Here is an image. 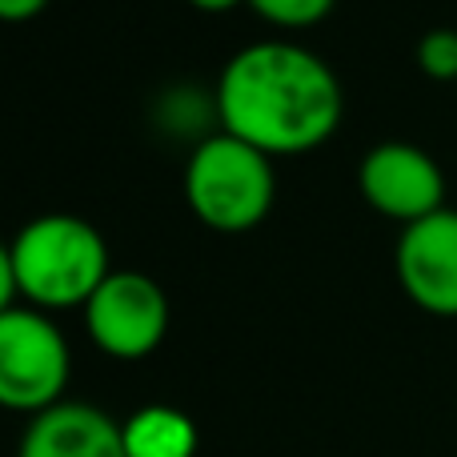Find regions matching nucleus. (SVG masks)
Instances as JSON below:
<instances>
[{"label":"nucleus","mask_w":457,"mask_h":457,"mask_svg":"<svg viewBox=\"0 0 457 457\" xmlns=\"http://www.w3.org/2000/svg\"><path fill=\"white\" fill-rule=\"evenodd\" d=\"M273 161L257 145L217 133L193 149L185 165V197L209 228L241 233L273 209Z\"/></svg>","instance_id":"nucleus-3"},{"label":"nucleus","mask_w":457,"mask_h":457,"mask_svg":"<svg viewBox=\"0 0 457 457\" xmlns=\"http://www.w3.org/2000/svg\"><path fill=\"white\" fill-rule=\"evenodd\" d=\"M397 281L426 313L457 317V209H437L397 237Z\"/></svg>","instance_id":"nucleus-7"},{"label":"nucleus","mask_w":457,"mask_h":457,"mask_svg":"<svg viewBox=\"0 0 457 457\" xmlns=\"http://www.w3.org/2000/svg\"><path fill=\"white\" fill-rule=\"evenodd\" d=\"M69 386L64 333L37 309L0 313V405L16 413H45Z\"/></svg>","instance_id":"nucleus-4"},{"label":"nucleus","mask_w":457,"mask_h":457,"mask_svg":"<svg viewBox=\"0 0 457 457\" xmlns=\"http://www.w3.org/2000/svg\"><path fill=\"white\" fill-rule=\"evenodd\" d=\"M197 8H209V12H225V8H233V4H241V0H193Z\"/></svg>","instance_id":"nucleus-14"},{"label":"nucleus","mask_w":457,"mask_h":457,"mask_svg":"<svg viewBox=\"0 0 457 457\" xmlns=\"http://www.w3.org/2000/svg\"><path fill=\"white\" fill-rule=\"evenodd\" d=\"M217 109L225 133L273 157L329 141L345 112V93L337 72L317 53L289 40H257L228 56Z\"/></svg>","instance_id":"nucleus-1"},{"label":"nucleus","mask_w":457,"mask_h":457,"mask_svg":"<svg viewBox=\"0 0 457 457\" xmlns=\"http://www.w3.org/2000/svg\"><path fill=\"white\" fill-rule=\"evenodd\" d=\"M85 325L101 353L137 361L165 341L169 297L149 273L112 269L101 281V289L85 301Z\"/></svg>","instance_id":"nucleus-5"},{"label":"nucleus","mask_w":457,"mask_h":457,"mask_svg":"<svg viewBox=\"0 0 457 457\" xmlns=\"http://www.w3.org/2000/svg\"><path fill=\"white\" fill-rule=\"evenodd\" d=\"M16 457H129L125 434L104 410L85 402H56L37 413Z\"/></svg>","instance_id":"nucleus-8"},{"label":"nucleus","mask_w":457,"mask_h":457,"mask_svg":"<svg viewBox=\"0 0 457 457\" xmlns=\"http://www.w3.org/2000/svg\"><path fill=\"white\" fill-rule=\"evenodd\" d=\"M365 201L378 213L413 225L421 217L445 209V173L421 145L410 141H381L361 157L357 169Z\"/></svg>","instance_id":"nucleus-6"},{"label":"nucleus","mask_w":457,"mask_h":457,"mask_svg":"<svg viewBox=\"0 0 457 457\" xmlns=\"http://www.w3.org/2000/svg\"><path fill=\"white\" fill-rule=\"evenodd\" d=\"M418 64L434 80H457V29H429L418 45Z\"/></svg>","instance_id":"nucleus-10"},{"label":"nucleus","mask_w":457,"mask_h":457,"mask_svg":"<svg viewBox=\"0 0 457 457\" xmlns=\"http://www.w3.org/2000/svg\"><path fill=\"white\" fill-rule=\"evenodd\" d=\"M12 269L24 297L48 309L85 305L112 273L104 237L72 213H45L24 225L12 241Z\"/></svg>","instance_id":"nucleus-2"},{"label":"nucleus","mask_w":457,"mask_h":457,"mask_svg":"<svg viewBox=\"0 0 457 457\" xmlns=\"http://www.w3.org/2000/svg\"><path fill=\"white\" fill-rule=\"evenodd\" d=\"M48 0H0V21H29Z\"/></svg>","instance_id":"nucleus-13"},{"label":"nucleus","mask_w":457,"mask_h":457,"mask_svg":"<svg viewBox=\"0 0 457 457\" xmlns=\"http://www.w3.org/2000/svg\"><path fill=\"white\" fill-rule=\"evenodd\" d=\"M16 293H21V285H16V269H12V245L0 241V313L12 309Z\"/></svg>","instance_id":"nucleus-12"},{"label":"nucleus","mask_w":457,"mask_h":457,"mask_svg":"<svg viewBox=\"0 0 457 457\" xmlns=\"http://www.w3.org/2000/svg\"><path fill=\"white\" fill-rule=\"evenodd\" d=\"M129 457H193L197 426L173 405H145L120 426Z\"/></svg>","instance_id":"nucleus-9"},{"label":"nucleus","mask_w":457,"mask_h":457,"mask_svg":"<svg viewBox=\"0 0 457 457\" xmlns=\"http://www.w3.org/2000/svg\"><path fill=\"white\" fill-rule=\"evenodd\" d=\"M261 16H269L273 24H285V29H305V24H317L325 12L333 8V0H249Z\"/></svg>","instance_id":"nucleus-11"}]
</instances>
